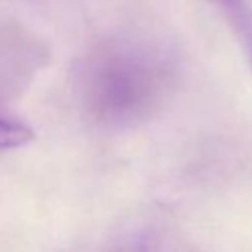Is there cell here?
<instances>
[{"label":"cell","mask_w":252,"mask_h":252,"mask_svg":"<svg viewBox=\"0 0 252 252\" xmlns=\"http://www.w3.org/2000/svg\"><path fill=\"white\" fill-rule=\"evenodd\" d=\"M213 6H217L219 10H222L234 24L242 26L246 22L244 18V0H207Z\"/></svg>","instance_id":"cell-4"},{"label":"cell","mask_w":252,"mask_h":252,"mask_svg":"<svg viewBox=\"0 0 252 252\" xmlns=\"http://www.w3.org/2000/svg\"><path fill=\"white\" fill-rule=\"evenodd\" d=\"M32 138H33V132L26 124L0 116V150L26 146Z\"/></svg>","instance_id":"cell-3"},{"label":"cell","mask_w":252,"mask_h":252,"mask_svg":"<svg viewBox=\"0 0 252 252\" xmlns=\"http://www.w3.org/2000/svg\"><path fill=\"white\" fill-rule=\"evenodd\" d=\"M175 85L173 61L138 37H106L79 59L75 91L87 116L112 130L148 122Z\"/></svg>","instance_id":"cell-1"},{"label":"cell","mask_w":252,"mask_h":252,"mask_svg":"<svg viewBox=\"0 0 252 252\" xmlns=\"http://www.w3.org/2000/svg\"><path fill=\"white\" fill-rule=\"evenodd\" d=\"M47 41L24 24H0V106L20 98L49 63Z\"/></svg>","instance_id":"cell-2"},{"label":"cell","mask_w":252,"mask_h":252,"mask_svg":"<svg viewBox=\"0 0 252 252\" xmlns=\"http://www.w3.org/2000/svg\"><path fill=\"white\" fill-rule=\"evenodd\" d=\"M242 30H244V35H246V43H248V49H250V57H252V26L244 24V26H242Z\"/></svg>","instance_id":"cell-5"}]
</instances>
